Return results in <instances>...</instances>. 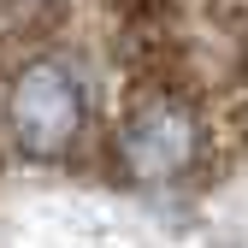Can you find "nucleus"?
<instances>
[{"label":"nucleus","mask_w":248,"mask_h":248,"mask_svg":"<svg viewBox=\"0 0 248 248\" xmlns=\"http://www.w3.org/2000/svg\"><path fill=\"white\" fill-rule=\"evenodd\" d=\"M12 118L30 148H59L71 130H77V95L59 71H30L18 83V101H12Z\"/></svg>","instance_id":"obj_1"}]
</instances>
